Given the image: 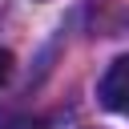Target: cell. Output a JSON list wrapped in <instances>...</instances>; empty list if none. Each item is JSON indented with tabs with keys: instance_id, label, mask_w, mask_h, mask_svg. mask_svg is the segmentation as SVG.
Masks as SVG:
<instances>
[{
	"instance_id": "1",
	"label": "cell",
	"mask_w": 129,
	"mask_h": 129,
	"mask_svg": "<svg viewBox=\"0 0 129 129\" xmlns=\"http://www.w3.org/2000/svg\"><path fill=\"white\" fill-rule=\"evenodd\" d=\"M97 97H101V105H105V109H113V113L129 117V56H117V60L105 69Z\"/></svg>"
},
{
	"instance_id": "2",
	"label": "cell",
	"mask_w": 129,
	"mask_h": 129,
	"mask_svg": "<svg viewBox=\"0 0 129 129\" xmlns=\"http://www.w3.org/2000/svg\"><path fill=\"white\" fill-rule=\"evenodd\" d=\"M8 73H12V56H8L4 48H0V85L8 81Z\"/></svg>"
},
{
	"instance_id": "3",
	"label": "cell",
	"mask_w": 129,
	"mask_h": 129,
	"mask_svg": "<svg viewBox=\"0 0 129 129\" xmlns=\"http://www.w3.org/2000/svg\"><path fill=\"white\" fill-rule=\"evenodd\" d=\"M4 129H36L32 121H16V125H4Z\"/></svg>"
}]
</instances>
